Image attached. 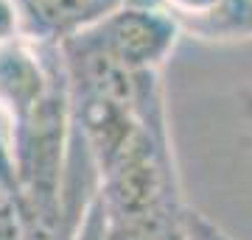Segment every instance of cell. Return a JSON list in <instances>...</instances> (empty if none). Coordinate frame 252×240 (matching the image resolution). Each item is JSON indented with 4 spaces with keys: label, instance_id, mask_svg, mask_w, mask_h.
Instances as JSON below:
<instances>
[{
    "label": "cell",
    "instance_id": "6da1fadb",
    "mask_svg": "<svg viewBox=\"0 0 252 240\" xmlns=\"http://www.w3.org/2000/svg\"><path fill=\"white\" fill-rule=\"evenodd\" d=\"M93 48L132 73H162L182 28L160 3H132L81 34Z\"/></svg>",
    "mask_w": 252,
    "mask_h": 240
},
{
    "label": "cell",
    "instance_id": "7a4b0ae2",
    "mask_svg": "<svg viewBox=\"0 0 252 240\" xmlns=\"http://www.w3.org/2000/svg\"><path fill=\"white\" fill-rule=\"evenodd\" d=\"M132 3L157 0H17L23 31L31 42L62 48L76 36L87 34L112 11Z\"/></svg>",
    "mask_w": 252,
    "mask_h": 240
},
{
    "label": "cell",
    "instance_id": "3957f363",
    "mask_svg": "<svg viewBox=\"0 0 252 240\" xmlns=\"http://www.w3.org/2000/svg\"><path fill=\"white\" fill-rule=\"evenodd\" d=\"M182 34L199 42L227 45L252 39V0H157Z\"/></svg>",
    "mask_w": 252,
    "mask_h": 240
},
{
    "label": "cell",
    "instance_id": "277c9868",
    "mask_svg": "<svg viewBox=\"0 0 252 240\" xmlns=\"http://www.w3.org/2000/svg\"><path fill=\"white\" fill-rule=\"evenodd\" d=\"M180 240H233L227 232H221L213 221H207L196 210H185L182 221V238Z\"/></svg>",
    "mask_w": 252,
    "mask_h": 240
},
{
    "label": "cell",
    "instance_id": "5b68a950",
    "mask_svg": "<svg viewBox=\"0 0 252 240\" xmlns=\"http://www.w3.org/2000/svg\"><path fill=\"white\" fill-rule=\"evenodd\" d=\"M23 36H26V31H23L17 0H0V45H9Z\"/></svg>",
    "mask_w": 252,
    "mask_h": 240
},
{
    "label": "cell",
    "instance_id": "8992f818",
    "mask_svg": "<svg viewBox=\"0 0 252 240\" xmlns=\"http://www.w3.org/2000/svg\"><path fill=\"white\" fill-rule=\"evenodd\" d=\"M244 117L250 120V142H252V92L244 95Z\"/></svg>",
    "mask_w": 252,
    "mask_h": 240
},
{
    "label": "cell",
    "instance_id": "52a82bcc",
    "mask_svg": "<svg viewBox=\"0 0 252 240\" xmlns=\"http://www.w3.org/2000/svg\"><path fill=\"white\" fill-rule=\"evenodd\" d=\"M0 198H6V196H0Z\"/></svg>",
    "mask_w": 252,
    "mask_h": 240
}]
</instances>
